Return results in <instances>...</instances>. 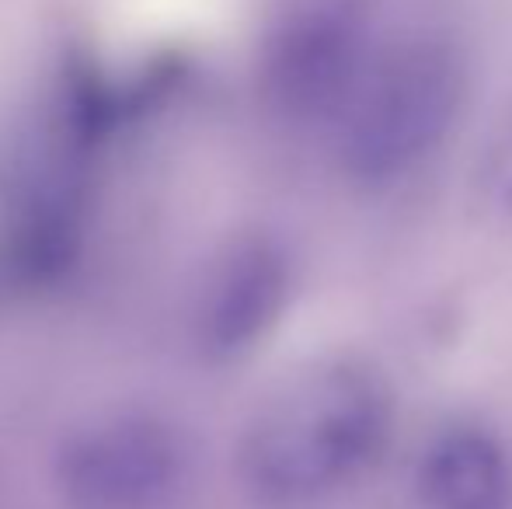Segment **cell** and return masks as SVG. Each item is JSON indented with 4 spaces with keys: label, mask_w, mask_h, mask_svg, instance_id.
<instances>
[{
    "label": "cell",
    "mask_w": 512,
    "mask_h": 509,
    "mask_svg": "<svg viewBox=\"0 0 512 509\" xmlns=\"http://www.w3.org/2000/svg\"><path fill=\"white\" fill-rule=\"evenodd\" d=\"M398 426L394 387L359 356L283 374L244 419L234 475L255 509H324L384 464Z\"/></svg>",
    "instance_id": "6da1fadb"
},
{
    "label": "cell",
    "mask_w": 512,
    "mask_h": 509,
    "mask_svg": "<svg viewBox=\"0 0 512 509\" xmlns=\"http://www.w3.org/2000/svg\"><path fill=\"white\" fill-rule=\"evenodd\" d=\"M126 88L74 60L21 116L0 164L11 262L28 279H56L77 255L98 143L119 123Z\"/></svg>",
    "instance_id": "7a4b0ae2"
},
{
    "label": "cell",
    "mask_w": 512,
    "mask_h": 509,
    "mask_svg": "<svg viewBox=\"0 0 512 509\" xmlns=\"http://www.w3.org/2000/svg\"><path fill=\"white\" fill-rule=\"evenodd\" d=\"M467 91V60L446 35L422 32L380 46L356 98L331 129L345 182L363 192L411 182L450 143Z\"/></svg>",
    "instance_id": "3957f363"
},
{
    "label": "cell",
    "mask_w": 512,
    "mask_h": 509,
    "mask_svg": "<svg viewBox=\"0 0 512 509\" xmlns=\"http://www.w3.org/2000/svg\"><path fill=\"white\" fill-rule=\"evenodd\" d=\"M196 468L178 419L161 408L119 405L81 419L53 450L63 509H175Z\"/></svg>",
    "instance_id": "277c9868"
},
{
    "label": "cell",
    "mask_w": 512,
    "mask_h": 509,
    "mask_svg": "<svg viewBox=\"0 0 512 509\" xmlns=\"http://www.w3.org/2000/svg\"><path fill=\"white\" fill-rule=\"evenodd\" d=\"M380 42L363 0H304L269 28L258 53V95L279 123L335 129Z\"/></svg>",
    "instance_id": "5b68a950"
},
{
    "label": "cell",
    "mask_w": 512,
    "mask_h": 509,
    "mask_svg": "<svg viewBox=\"0 0 512 509\" xmlns=\"http://www.w3.org/2000/svg\"><path fill=\"white\" fill-rule=\"evenodd\" d=\"M297 293V255L265 227L230 234L206 258L185 307V342L203 367H237L269 342Z\"/></svg>",
    "instance_id": "8992f818"
},
{
    "label": "cell",
    "mask_w": 512,
    "mask_h": 509,
    "mask_svg": "<svg viewBox=\"0 0 512 509\" xmlns=\"http://www.w3.org/2000/svg\"><path fill=\"white\" fill-rule=\"evenodd\" d=\"M422 509H512V450L492 426L446 422L415 461Z\"/></svg>",
    "instance_id": "52a82bcc"
},
{
    "label": "cell",
    "mask_w": 512,
    "mask_h": 509,
    "mask_svg": "<svg viewBox=\"0 0 512 509\" xmlns=\"http://www.w3.org/2000/svg\"><path fill=\"white\" fill-rule=\"evenodd\" d=\"M478 189L488 210L512 224V116L495 129L481 154Z\"/></svg>",
    "instance_id": "ba28073f"
}]
</instances>
